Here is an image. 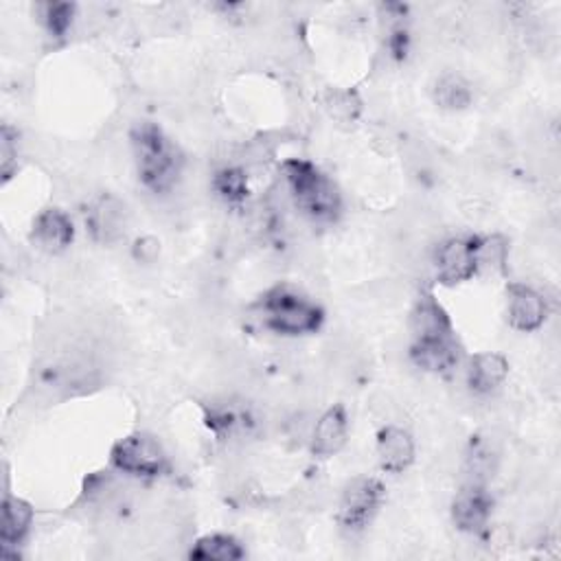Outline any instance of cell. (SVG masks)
Masks as SVG:
<instances>
[{"mask_svg": "<svg viewBox=\"0 0 561 561\" xmlns=\"http://www.w3.org/2000/svg\"><path fill=\"white\" fill-rule=\"evenodd\" d=\"M436 279L443 285H458L478 274L476 237H449L434 255Z\"/></svg>", "mask_w": 561, "mask_h": 561, "instance_id": "obj_6", "label": "cell"}, {"mask_svg": "<svg viewBox=\"0 0 561 561\" xmlns=\"http://www.w3.org/2000/svg\"><path fill=\"white\" fill-rule=\"evenodd\" d=\"M509 377V360L495 351L471 355L467 364V386L478 395H489Z\"/></svg>", "mask_w": 561, "mask_h": 561, "instance_id": "obj_14", "label": "cell"}, {"mask_svg": "<svg viewBox=\"0 0 561 561\" xmlns=\"http://www.w3.org/2000/svg\"><path fill=\"white\" fill-rule=\"evenodd\" d=\"M384 500V487L379 480L369 478V476H360L353 478L340 498V506H338V522L344 530L349 533H360L364 530L375 513L379 511Z\"/></svg>", "mask_w": 561, "mask_h": 561, "instance_id": "obj_5", "label": "cell"}, {"mask_svg": "<svg viewBox=\"0 0 561 561\" xmlns=\"http://www.w3.org/2000/svg\"><path fill=\"white\" fill-rule=\"evenodd\" d=\"M159 242L152 239V237H145V239H139L137 246H135V255L139 261H154V257L159 255Z\"/></svg>", "mask_w": 561, "mask_h": 561, "instance_id": "obj_24", "label": "cell"}, {"mask_svg": "<svg viewBox=\"0 0 561 561\" xmlns=\"http://www.w3.org/2000/svg\"><path fill=\"white\" fill-rule=\"evenodd\" d=\"M349 104H358V102H353V95H349V93H338V95H334L331 115L338 117V119H353L358 108H349Z\"/></svg>", "mask_w": 561, "mask_h": 561, "instance_id": "obj_23", "label": "cell"}, {"mask_svg": "<svg viewBox=\"0 0 561 561\" xmlns=\"http://www.w3.org/2000/svg\"><path fill=\"white\" fill-rule=\"evenodd\" d=\"M548 318L546 299L526 283H509L506 288V320L515 331L533 334Z\"/></svg>", "mask_w": 561, "mask_h": 561, "instance_id": "obj_7", "label": "cell"}, {"mask_svg": "<svg viewBox=\"0 0 561 561\" xmlns=\"http://www.w3.org/2000/svg\"><path fill=\"white\" fill-rule=\"evenodd\" d=\"M259 312L268 329L279 336H307L323 327V309L290 285L268 290L259 301Z\"/></svg>", "mask_w": 561, "mask_h": 561, "instance_id": "obj_3", "label": "cell"}, {"mask_svg": "<svg viewBox=\"0 0 561 561\" xmlns=\"http://www.w3.org/2000/svg\"><path fill=\"white\" fill-rule=\"evenodd\" d=\"M132 150L139 178L152 194H167L183 174L185 159L167 135L154 124H141L132 132Z\"/></svg>", "mask_w": 561, "mask_h": 561, "instance_id": "obj_1", "label": "cell"}, {"mask_svg": "<svg viewBox=\"0 0 561 561\" xmlns=\"http://www.w3.org/2000/svg\"><path fill=\"white\" fill-rule=\"evenodd\" d=\"M493 511V500L487 484L467 482L452 502V519L458 530L469 535H480L487 530Z\"/></svg>", "mask_w": 561, "mask_h": 561, "instance_id": "obj_8", "label": "cell"}, {"mask_svg": "<svg viewBox=\"0 0 561 561\" xmlns=\"http://www.w3.org/2000/svg\"><path fill=\"white\" fill-rule=\"evenodd\" d=\"M410 334H412V342L456 336L447 312L441 307V303L432 294H423L412 307Z\"/></svg>", "mask_w": 561, "mask_h": 561, "instance_id": "obj_12", "label": "cell"}, {"mask_svg": "<svg viewBox=\"0 0 561 561\" xmlns=\"http://www.w3.org/2000/svg\"><path fill=\"white\" fill-rule=\"evenodd\" d=\"M213 189L224 202H231V204L244 202L248 196L246 174L237 167H224L213 176Z\"/></svg>", "mask_w": 561, "mask_h": 561, "instance_id": "obj_20", "label": "cell"}, {"mask_svg": "<svg viewBox=\"0 0 561 561\" xmlns=\"http://www.w3.org/2000/svg\"><path fill=\"white\" fill-rule=\"evenodd\" d=\"M465 467H467L469 482L487 484V480L493 476V469H495V454L491 452L489 445L471 441V447L465 456Z\"/></svg>", "mask_w": 561, "mask_h": 561, "instance_id": "obj_21", "label": "cell"}, {"mask_svg": "<svg viewBox=\"0 0 561 561\" xmlns=\"http://www.w3.org/2000/svg\"><path fill=\"white\" fill-rule=\"evenodd\" d=\"M410 358L419 369H423L428 373L443 375V373H449L456 369V364L460 360V347L456 342V336L412 342Z\"/></svg>", "mask_w": 561, "mask_h": 561, "instance_id": "obj_13", "label": "cell"}, {"mask_svg": "<svg viewBox=\"0 0 561 561\" xmlns=\"http://www.w3.org/2000/svg\"><path fill=\"white\" fill-rule=\"evenodd\" d=\"M34 526V506L23 498L5 495L3 500V517H0V544L5 548L23 544Z\"/></svg>", "mask_w": 561, "mask_h": 561, "instance_id": "obj_16", "label": "cell"}, {"mask_svg": "<svg viewBox=\"0 0 561 561\" xmlns=\"http://www.w3.org/2000/svg\"><path fill=\"white\" fill-rule=\"evenodd\" d=\"M75 12H78V8L73 3L38 5L40 21H43L45 30L49 32V36H54V38H65L69 34V30L73 27V21H75Z\"/></svg>", "mask_w": 561, "mask_h": 561, "instance_id": "obj_19", "label": "cell"}, {"mask_svg": "<svg viewBox=\"0 0 561 561\" xmlns=\"http://www.w3.org/2000/svg\"><path fill=\"white\" fill-rule=\"evenodd\" d=\"M86 231L104 244L119 239L126 233V209L119 200L106 196L86 213Z\"/></svg>", "mask_w": 561, "mask_h": 561, "instance_id": "obj_15", "label": "cell"}, {"mask_svg": "<svg viewBox=\"0 0 561 561\" xmlns=\"http://www.w3.org/2000/svg\"><path fill=\"white\" fill-rule=\"evenodd\" d=\"M285 183L296 209L314 222H334L342 211L338 187L312 163L294 159L283 165Z\"/></svg>", "mask_w": 561, "mask_h": 561, "instance_id": "obj_2", "label": "cell"}, {"mask_svg": "<svg viewBox=\"0 0 561 561\" xmlns=\"http://www.w3.org/2000/svg\"><path fill=\"white\" fill-rule=\"evenodd\" d=\"M434 102L445 110H465L471 104V89L458 75H445L436 82Z\"/></svg>", "mask_w": 561, "mask_h": 561, "instance_id": "obj_18", "label": "cell"}, {"mask_svg": "<svg viewBox=\"0 0 561 561\" xmlns=\"http://www.w3.org/2000/svg\"><path fill=\"white\" fill-rule=\"evenodd\" d=\"M32 239L40 250H45L49 255H60L75 239L73 220L60 209H45L34 220Z\"/></svg>", "mask_w": 561, "mask_h": 561, "instance_id": "obj_10", "label": "cell"}, {"mask_svg": "<svg viewBox=\"0 0 561 561\" xmlns=\"http://www.w3.org/2000/svg\"><path fill=\"white\" fill-rule=\"evenodd\" d=\"M377 465L386 474H401L414 460V439L399 425H386L375 441Z\"/></svg>", "mask_w": 561, "mask_h": 561, "instance_id": "obj_9", "label": "cell"}, {"mask_svg": "<svg viewBox=\"0 0 561 561\" xmlns=\"http://www.w3.org/2000/svg\"><path fill=\"white\" fill-rule=\"evenodd\" d=\"M0 170H3V180L8 183L19 170V141L16 135L5 126L0 135Z\"/></svg>", "mask_w": 561, "mask_h": 561, "instance_id": "obj_22", "label": "cell"}, {"mask_svg": "<svg viewBox=\"0 0 561 561\" xmlns=\"http://www.w3.org/2000/svg\"><path fill=\"white\" fill-rule=\"evenodd\" d=\"M189 557L196 561H237L246 557V550L233 535L215 533L200 537Z\"/></svg>", "mask_w": 561, "mask_h": 561, "instance_id": "obj_17", "label": "cell"}, {"mask_svg": "<svg viewBox=\"0 0 561 561\" xmlns=\"http://www.w3.org/2000/svg\"><path fill=\"white\" fill-rule=\"evenodd\" d=\"M110 463L117 471L137 478H156L170 467L161 441L145 432H135L117 441L110 452Z\"/></svg>", "mask_w": 561, "mask_h": 561, "instance_id": "obj_4", "label": "cell"}, {"mask_svg": "<svg viewBox=\"0 0 561 561\" xmlns=\"http://www.w3.org/2000/svg\"><path fill=\"white\" fill-rule=\"evenodd\" d=\"M347 434H349V417L344 406L336 404L327 408L314 425L312 441H309L312 454L318 458L336 456L347 445Z\"/></svg>", "mask_w": 561, "mask_h": 561, "instance_id": "obj_11", "label": "cell"}]
</instances>
